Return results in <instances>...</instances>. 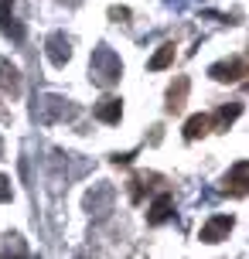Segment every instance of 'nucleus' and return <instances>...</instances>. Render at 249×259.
Wrapping results in <instances>:
<instances>
[{"label":"nucleus","instance_id":"obj_11","mask_svg":"<svg viewBox=\"0 0 249 259\" xmlns=\"http://www.w3.org/2000/svg\"><path fill=\"white\" fill-rule=\"evenodd\" d=\"M239 109H242L239 103H236V106H222V109H219L215 116H209V119H212V126H215V130H225L229 123H232V119L239 116Z\"/></svg>","mask_w":249,"mask_h":259},{"label":"nucleus","instance_id":"obj_10","mask_svg":"<svg viewBox=\"0 0 249 259\" xmlns=\"http://www.w3.org/2000/svg\"><path fill=\"white\" fill-rule=\"evenodd\" d=\"M48 55H52L55 65H65L68 55H72V48H68V41L62 38V34H52V38H48Z\"/></svg>","mask_w":249,"mask_h":259},{"label":"nucleus","instance_id":"obj_2","mask_svg":"<svg viewBox=\"0 0 249 259\" xmlns=\"http://www.w3.org/2000/svg\"><path fill=\"white\" fill-rule=\"evenodd\" d=\"M92 68H96V78H99L103 85H109V82H116V78H119V58L113 52H96Z\"/></svg>","mask_w":249,"mask_h":259},{"label":"nucleus","instance_id":"obj_6","mask_svg":"<svg viewBox=\"0 0 249 259\" xmlns=\"http://www.w3.org/2000/svg\"><path fill=\"white\" fill-rule=\"evenodd\" d=\"M0 85H4V92H11V96L21 92V72L11 62H0Z\"/></svg>","mask_w":249,"mask_h":259},{"label":"nucleus","instance_id":"obj_4","mask_svg":"<svg viewBox=\"0 0 249 259\" xmlns=\"http://www.w3.org/2000/svg\"><path fill=\"white\" fill-rule=\"evenodd\" d=\"M188 85H191V82H188L184 75H178V82H174V85L168 89V113H181V109H184V99H188Z\"/></svg>","mask_w":249,"mask_h":259},{"label":"nucleus","instance_id":"obj_7","mask_svg":"<svg viewBox=\"0 0 249 259\" xmlns=\"http://www.w3.org/2000/svg\"><path fill=\"white\" fill-rule=\"evenodd\" d=\"M209 130H212V119L205 116V113H198V116H191L184 123V140H198V137H205Z\"/></svg>","mask_w":249,"mask_h":259},{"label":"nucleus","instance_id":"obj_9","mask_svg":"<svg viewBox=\"0 0 249 259\" xmlns=\"http://www.w3.org/2000/svg\"><path fill=\"white\" fill-rule=\"evenodd\" d=\"M171 205H174V198H171V194L164 191V194L157 198V201L150 205V215H147V222H150V225H160V222H164V219L171 215Z\"/></svg>","mask_w":249,"mask_h":259},{"label":"nucleus","instance_id":"obj_13","mask_svg":"<svg viewBox=\"0 0 249 259\" xmlns=\"http://www.w3.org/2000/svg\"><path fill=\"white\" fill-rule=\"evenodd\" d=\"M11 181H7V178H4V174H0V201H11Z\"/></svg>","mask_w":249,"mask_h":259},{"label":"nucleus","instance_id":"obj_5","mask_svg":"<svg viewBox=\"0 0 249 259\" xmlns=\"http://www.w3.org/2000/svg\"><path fill=\"white\" fill-rule=\"evenodd\" d=\"M119 116H123V103L113 99V96H106L103 103L96 106V119H103V123H119Z\"/></svg>","mask_w":249,"mask_h":259},{"label":"nucleus","instance_id":"obj_14","mask_svg":"<svg viewBox=\"0 0 249 259\" xmlns=\"http://www.w3.org/2000/svg\"><path fill=\"white\" fill-rule=\"evenodd\" d=\"M0 150H4V140H0Z\"/></svg>","mask_w":249,"mask_h":259},{"label":"nucleus","instance_id":"obj_12","mask_svg":"<svg viewBox=\"0 0 249 259\" xmlns=\"http://www.w3.org/2000/svg\"><path fill=\"white\" fill-rule=\"evenodd\" d=\"M171 62H174V45H164V48H160V52L150 58V68L157 72V68H168Z\"/></svg>","mask_w":249,"mask_h":259},{"label":"nucleus","instance_id":"obj_3","mask_svg":"<svg viewBox=\"0 0 249 259\" xmlns=\"http://www.w3.org/2000/svg\"><path fill=\"white\" fill-rule=\"evenodd\" d=\"M229 232H232V215H215L209 225H201V239L205 242H219Z\"/></svg>","mask_w":249,"mask_h":259},{"label":"nucleus","instance_id":"obj_1","mask_svg":"<svg viewBox=\"0 0 249 259\" xmlns=\"http://www.w3.org/2000/svg\"><path fill=\"white\" fill-rule=\"evenodd\" d=\"M209 75L219 78V82H239V78L246 75V58H242V55H236V58H225V62L212 65Z\"/></svg>","mask_w":249,"mask_h":259},{"label":"nucleus","instance_id":"obj_8","mask_svg":"<svg viewBox=\"0 0 249 259\" xmlns=\"http://www.w3.org/2000/svg\"><path fill=\"white\" fill-rule=\"evenodd\" d=\"M225 191H232L236 198L246 194V160H239L232 167V178H225Z\"/></svg>","mask_w":249,"mask_h":259}]
</instances>
